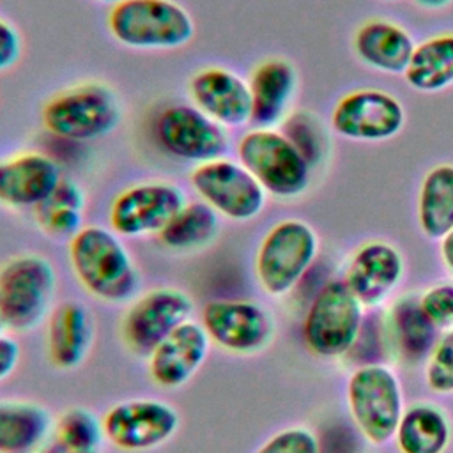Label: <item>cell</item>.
Listing matches in <instances>:
<instances>
[{
  "mask_svg": "<svg viewBox=\"0 0 453 453\" xmlns=\"http://www.w3.org/2000/svg\"><path fill=\"white\" fill-rule=\"evenodd\" d=\"M419 306L426 319L439 329H453V281H441L419 296Z\"/></svg>",
  "mask_w": 453,
  "mask_h": 453,
  "instance_id": "33",
  "label": "cell"
},
{
  "mask_svg": "<svg viewBox=\"0 0 453 453\" xmlns=\"http://www.w3.org/2000/svg\"><path fill=\"white\" fill-rule=\"evenodd\" d=\"M439 255L448 269V273L453 276V230L448 232L441 241H439Z\"/></svg>",
  "mask_w": 453,
  "mask_h": 453,
  "instance_id": "37",
  "label": "cell"
},
{
  "mask_svg": "<svg viewBox=\"0 0 453 453\" xmlns=\"http://www.w3.org/2000/svg\"><path fill=\"white\" fill-rule=\"evenodd\" d=\"M60 165L39 150H23L0 159V205L35 209L62 180Z\"/></svg>",
  "mask_w": 453,
  "mask_h": 453,
  "instance_id": "18",
  "label": "cell"
},
{
  "mask_svg": "<svg viewBox=\"0 0 453 453\" xmlns=\"http://www.w3.org/2000/svg\"><path fill=\"white\" fill-rule=\"evenodd\" d=\"M94 343V317L80 301L57 304L46 322V352L62 370L78 368Z\"/></svg>",
  "mask_w": 453,
  "mask_h": 453,
  "instance_id": "21",
  "label": "cell"
},
{
  "mask_svg": "<svg viewBox=\"0 0 453 453\" xmlns=\"http://www.w3.org/2000/svg\"><path fill=\"white\" fill-rule=\"evenodd\" d=\"M221 216L202 200L186 202L157 234L159 242L172 251L186 253L211 244L221 226Z\"/></svg>",
  "mask_w": 453,
  "mask_h": 453,
  "instance_id": "28",
  "label": "cell"
},
{
  "mask_svg": "<svg viewBox=\"0 0 453 453\" xmlns=\"http://www.w3.org/2000/svg\"><path fill=\"white\" fill-rule=\"evenodd\" d=\"M439 333L423 313L419 296H402L389 310V336L398 356L409 363L428 357Z\"/></svg>",
  "mask_w": 453,
  "mask_h": 453,
  "instance_id": "25",
  "label": "cell"
},
{
  "mask_svg": "<svg viewBox=\"0 0 453 453\" xmlns=\"http://www.w3.org/2000/svg\"><path fill=\"white\" fill-rule=\"evenodd\" d=\"M188 94L193 106L225 129L241 127L251 120L248 80L232 69L219 65L198 69L189 78Z\"/></svg>",
  "mask_w": 453,
  "mask_h": 453,
  "instance_id": "16",
  "label": "cell"
},
{
  "mask_svg": "<svg viewBox=\"0 0 453 453\" xmlns=\"http://www.w3.org/2000/svg\"><path fill=\"white\" fill-rule=\"evenodd\" d=\"M425 382L434 393H453V329L439 336L426 357Z\"/></svg>",
  "mask_w": 453,
  "mask_h": 453,
  "instance_id": "32",
  "label": "cell"
},
{
  "mask_svg": "<svg viewBox=\"0 0 453 453\" xmlns=\"http://www.w3.org/2000/svg\"><path fill=\"white\" fill-rule=\"evenodd\" d=\"M405 262L396 246L372 239L363 242L350 257L343 281L363 306H379L396 288Z\"/></svg>",
  "mask_w": 453,
  "mask_h": 453,
  "instance_id": "17",
  "label": "cell"
},
{
  "mask_svg": "<svg viewBox=\"0 0 453 453\" xmlns=\"http://www.w3.org/2000/svg\"><path fill=\"white\" fill-rule=\"evenodd\" d=\"M39 453H87V451H78V449H73V448H67L57 441H53L51 437L48 439V442L39 449ZM96 453H101V451H96Z\"/></svg>",
  "mask_w": 453,
  "mask_h": 453,
  "instance_id": "38",
  "label": "cell"
},
{
  "mask_svg": "<svg viewBox=\"0 0 453 453\" xmlns=\"http://www.w3.org/2000/svg\"><path fill=\"white\" fill-rule=\"evenodd\" d=\"M418 225L430 241L453 230V165L441 163L425 173L418 191Z\"/></svg>",
  "mask_w": 453,
  "mask_h": 453,
  "instance_id": "26",
  "label": "cell"
},
{
  "mask_svg": "<svg viewBox=\"0 0 453 453\" xmlns=\"http://www.w3.org/2000/svg\"><path fill=\"white\" fill-rule=\"evenodd\" d=\"M319 255V237L303 219H281L260 239L255 276L260 288L274 297L288 294L310 271Z\"/></svg>",
  "mask_w": 453,
  "mask_h": 453,
  "instance_id": "5",
  "label": "cell"
},
{
  "mask_svg": "<svg viewBox=\"0 0 453 453\" xmlns=\"http://www.w3.org/2000/svg\"><path fill=\"white\" fill-rule=\"evenodd\" d=\"M106 27L133 50H175L195 35L191 14L175 0H120L110 7Z\"/></svg>",
  "mask_w": 453,
  "mask_h": 453,
  "instance_id": "4",
  "label": "cell"
},
{
  "mask_svg": "<svg viewBox=\"0 0 453 453\" xmlns=\"http://www.w3.org/2000/svg\"><path fill=\"white\" fill-rule=\"evenodd\" d=\"M211 343L225 352L251 356L264 350L274 336V319L250 299H212L200 313Z\"/></svg>",
  "mask_w": 453,
  "mask_h": 453,
  "instance_id": "12",
  "label": "cell"
},
{
  "mask_svg": "<svg viewBox=\"0 0 453 453\" xmlns=\"http://www.w3.org/2000/svg\"><path fill=\"white\" fill-rule=\"evenodd\" d=\"M152 140L168 157L200 165L223 157L228 133L191 103L165 104L152 119Z\"/></svg>",
  "mask_w": 453,
  "mask_h": 453,
  "instance_id": "9",
  "label": "cell"
},
{
  "mask_svg": "<svg viewBox=\"0 0 453 453\" xmlns=\"http://www.w3.org/2000/svg\"><path fill=\"white\" fill-rule=\"evenodd\" d=\"M405 126L402 101L380 88H357L343 94L333 111V131L350 142H388Z\"/></svg>",
  "mask_w": 453,
  "mask_h": 453,
  "instance_id": "13",
  "label": "cell"
},
{
  "mask_svg": "<svg viewBox=\"0 0 453 453\" xmlns=\"http://www.w3.org/2000/svg\"><path fill=\"white\" fill-rule=\"evenodd\" d=\"M416 5L423 7V9H428V11H439V9H444L448 7L453 0H412Z\"/></svg>",
  "mask_w": 453,
  "mask_h": 453,
  "instance_id": "39",
  "label": "cell"
},
{
  "mask_svg": "<svg viewBox=\"0 0 453 453\" xmlns=\"http://www.w3.org/2000/svg\"><path fill=\"white\" fill-rule=\"evenodd\" d=\"M253 127H276L292 113L299 87L296 65L283 57H271L253 67L248 78Z\"/></svg>",
  "mask_w": 453,
  "mask_h": 453,
  "instance_id": "20",
  "label": "cell"
},
{
  "mask_svg": "<svg viewBox=\"0 0 453 453\" xmlns=\"http://www.w3.org/2000/svg\"><path fill=\"white\" fill-rule=\"evenodd\" d=\"M83 209V189L74 180L62 177L53 193L34 209V219L46 235L57 241H71L85 226Z\"/></svg>",
  "mask_w": 453,
  "mask_h": 453,
  "instance_id": "29",
  "label": "cell"
},
{
  "mask_svg": "<svg viewBox=\"0 0 453 453\" xmlns=\"http://www.w3.org/2000/svg\"><path fill=\"white\" fill-rule=\"evenodd\" d=\"M69 262L80 285L104 303H126L140 287L136 264L111 228L85 225L69 241Z\"/></svg>",
  "mask_w": 453,
  "mask_h": 453,
  "instance_id": "1",
  "label": "cell"
},
{
  "mask_svg": "<svg viewBox=\"0 0 453 453\" xmlns=\"http://www.w3.org/2000/svg\"><path fill=\"white\" fill-rule=\"evenodd\" d=\"M21 359V347L11 334L0 331V382L12 375Z\"/></svg>",
  "mask_w": 453,
  "mask_h": 453,
  "instance_id": "36",
  "label": "cell"
},
{
  "mask_svg": "<svg viewBox=\"0 0 453 453\" xmlns=\"http://www.w3.org/2000/svg\"><path fill=\"white\" fill-rule=\"evenodd\" d=\"M379 2H395V0H379Z\"/></svg>",
  "mask_w": 453,
  "mask_h": 453,
  "instance_id": "42",
  "label": "cell"
},
{
  "mask_svg": "<svg viewBox=\"0 0 453 453\" xmlns=\"http://www.w3.org/2000/svg\"><path fill=\"white\" fill-rule=\"evenodd\" d=\"M255 453H320V442L310 428L288 426L271 435Z\"/></svg>",
  "mask_w": 453,
  "mask_h": 453,
  "instance_id": "34",
  "label": "cell"
},
{
  "mask_svg": "<svg viewBox=\"0 0 453 453\" xmlns=\"http://www.w3.org/2000/svg\"><path fill=\"white\" fill-rule=\"evenodd\" d=\"M46 407L30 400H0V453H39L53 430Z\"/></svg>",
  "mask_w": 453,
  "mask_h": 453,
  "instance_id": "23",
  "label": "cell"
},
{
  "mask_svg": "<svg viewBox=\"0 0 453 453\" xmlns=\"http://www.w3.org/2000/svg\"><path fill=\"white\" fill-rule=\"evenodd\" d=\"M281 131L306 157L311 168L326 157L327 136L326 131L322 129V124L311 111H292L281 122Z\"/></svg>",
  "mask_w": 453,
  "mask_h": 453,
  "instance_id": "31",
  "label": "cell"
},
{
  "mask_svg": "<svg viewBox=\"0 0 453 453\" xmlns=\"http://www.w3.org/2000/svg\"><path fill=\"white\" fill-rule=\"evenodd\" d=\"M57 292L53 264L39 253H23L0 267V315L12 331L39 326L51 311Z\"/></svg>",
  "mask_w": 453,
  "mask_h": 453,
  "instance_id": "6",
  "label": "cell"
},
{
  "mask_svg": "<svg viewBox=\"0 0 453 453\" xmlns=\"http://www.w3.org/2000/svg\"><path fill=\"white\" fill-rule=\"evenodd\" d=\"M211 350V338L196 320H186L147 356L152 382L175 389L189 382Z\"/></svg>",
  "mask_w": 453,
  "mask_h": 453,
  "instance_id": "19",
  "label": "cell"
},
{
  "mask_svg": "<svg viewBox=\"0 0 453 453\" xmlns=\"http://www.w3.org/2000/svg\"><path fill=\"white\" fill-rule=\"evenodd\" d=\"M189 182L203 203L221 218L239 223L255 219L269 196L237 159L226 156L195 165Z\"/></svg>",
  "mask_w": 453,
  "mask_h": 453,
  "instance_id": "10",
  "label": "cell"
},
{
  "mask_svg": "<svg viewBox=\"0 0 453 453\" xmlns=\"http://www.w3.org/2000/svg\"><path fill=\"white\" fill-rule=\"evenodd\" d=\"M21 35L12 23L0 18V73L11 69L21 57Z\"/></svg>",
  "mask_w": 453,
  "mask_h": 453,
  "instance_id": "35",
  "label": "cell"
},
{
  "mask_svg": "<svg viewBox=\"0 0 453 453\" xmlns=\"http://www.w3.org/2000/svg\"><path fill=\"white\" fill-rule=\"evenodd\" d=\"M97 2H101V4H110V5H113V4H117V2H120V0H97Z\"/></svg>",
  "mask_w": 453,
  "mask_h": 453,
  "instance_id": "40",
  "label": "cell"
},
{
  "mask_svg": "<svg viewBox=\"0 0 453 453\" xmlns=\"http://www.w3.org/2000/svg\"><path fill=\"white\" fill-rule=\"evenodd\" d=\"M179 412L157 398H133L111 405L103 416L104 437L122 451H147L170 441Z\"/></svg>",
  "mask_w": 453,
  "mask_h": 453,
  "instance_id": "15",
  "label": "cell"
},
{
  "mask_svg": "<svg viewBox=\"0 0 453 453\" xmlns=\"http://www.w3.org/2000/svg\"><path fill=\"white\" fill-rule=\"evenodd\" d=\"M403 78L411 88L423 94L449 88L453 85V32L418 42Z\"/></svg>",
  "mask_w": 453,
  "mask_h": 453,
  "instance_id": "27",
  "label": "cell"
},
{
  "mask_svg": "<svg viewBox=\"0 0 453 453\" xmlns=\"http://www.w3.org/2000/svg\"><path fill=\"white\" fill-rule=\"evenodd\" d=\"M363 308L343 278L324 283L303 320V340L308 350L324 359H336L352 350L363 329Z\"/></svg>",
  "mask_w": 453,
  "mask_h": 453,
  "instance_id": "7",
  "label": "cell"
},
{
  "mask_svg": "<svg viewBox=\"0 0 453 453\" xmlns=\"http://www.w3.org/2000/svg\"><path fill=\"white\" fill-rule=\"evenodd\" d=\"M51 439L78 451L96 453L106 437L103 419L85 407H71L55 419Z\"/></svg>",
  "mask_w": 453,
  "mask_h": 453,
  "instance_id": "30",
  "label": "cell"
},
{
  "mask_svg": "<svg viewBox=\"0 0 453 453\" xmlns=\"http://www.w3.org/2000/svg\"><path fill=\"white\" fill-rule=\"evenodd\" d=\"M347 405L361 435L375 446L386 444L405 411L398 375L382 363L356 368L347 380Z\"/></svg>",
  "mask_w": 453,
  "mask_h": 453,
  "instance_id": "8",
  "label": "cell"
},
{
  "mask_svg": "<svg viewBox=\"0 0 453 453\" xmlns=\"http://www.w3.org/2000/svg\"><path fill=\"white\" fill-rule=\"evenodd\" d=\"M4 327L5 326H4V320H2V315H0V331H4Z\"/></svg>",
  "mask_w": 453,
  "mask_h": 453,
  "instance_id": "41",
  "label": "cell"
},
{
  "mask_svg": "<svg viewBox=\"0 0 453 453\" xmlns=\"http://www.w3.org/2000/svg\"><path fill=\"white\" fill-rule=\"evenodd\" d=\"M395 441L400 453H444L451 441V425L441 407L418 402L403 411Z\"/></svg>",
  "mask_w": 453,
  "mask_h": 453,
  "instance_id": "24",
  "label": "cell"
},
{
  "mask_svg": "<svg viewBox=\"0 0 453 453\" xmlns=\"http://www.w3.org/2000/svg\"><path fill=\"white\" fill-rule=\"evenodd\" d=\"M195 304L191 297L173 287L152 288L136 297L126 310L120 329L127 347L149 356L168 334L191 319Z\"/></svg>",
  "mask_w": 453,
  "mask_h": 453,
  "instance_id": "14",
  "label": "cell"
},
{
  "mask_svg": "<svg viewBox=\"0 0 453 453\" xmlns=\"http://www.w3.org/2000/svg\"><path fill=\"white\" fill-rule=\"evenodd\" d=\"M122 120L119 96L104 83H76L53 94L42 106V127L65 142H92L110 134Z\"/></svg>",
  "mask_w": 453,
  "mask_h": 453,
  "instance_id": "2",
  "label": "cell"
},
{
  "mask_svg": "<svg viewBox=\"0 0 453 453\" xmlns=\"http://www.w3.org/2000/svg\"><path fill=\"white\" fill-rule=\"evenodd\" d=\"M352 48L357 60L366 67L384 74H403L416 42L402 25L372 18L356 28Z\"/></svg>",
  "mask_w": 453,
  "mask_h": 453,
  "instance_id": "22",
  "label": "cell"
},
{
  "mask_svg": "<svg viewBox=\"0 0 453 453\" xmlns=\"http://www.w3.org/2000/svg\"><path fill=\"white\" fill-rule=\"evenodd\" d=\"M235 154L269 196L292 200L310 188L313 168L281 129H248L237 140Z\"/></svg>",
  "mask_w": 453,
  "mask_h": 453,
  "instance_id": "3",
  "label": "cell"
},
{
  "mask_svg": "<svg viewBox=\"0 0 453 453\" xmlns=\"http://www.w3.org/2000/svg\"><path fill=\"white\" fill-rule=\"evenodd\" d=\"M186 203L184 191L168 180H143L124 188L110 203V228L120 237L157 235Z\"/></svg>",
  "mask_w": 453,
  "mask_h": 453,
  "instance_id": "11",
  "label": "cell"
}]
</instances>
